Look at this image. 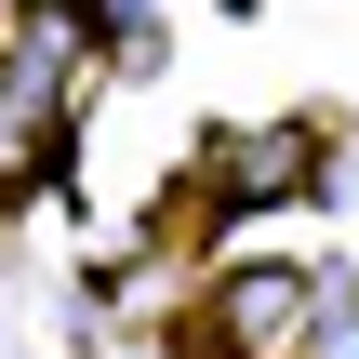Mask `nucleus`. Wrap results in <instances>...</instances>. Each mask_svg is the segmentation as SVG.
I'll return each mask as SVG.
<instances>
[{
	"mask_svg": "<svg viewBox=\"0 0 359 359\" xmlns=\"http://www.w3.org/2000/svg\"><path fill=\"white\" fill-rule=\"evenodd\" d=\"M320 160H306V133H240V160H226V213H266V200H293Z\"/></svg>",
	"mask_w": 359,
	"mask_h": 359,
	"instance_id": "1",
	"label": "nucleus"
}]
</instances>
